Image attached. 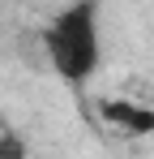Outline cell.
<instances>
[{
	"mask_svg": "<svg viewBox=\"0 0 154 159\" xmlns=\"http://www.w3.org/2000/svg\"><path fill=\"white\" fill-rule=\"evenodd\" d=\"M103 0H73L43 26V52L51 73L69 86H86L103 65Z\"/></svg>",
	"mask_w": 154,
	"mask_h": 159,
	"instance_id": "1",
	"label": "cell"
},
{
	"mask_svg": "<svg viewBox=\"0 0 154 159\" xmlns=\"http://www.w3.org/2000/svg\"><path fill=\"white\" fill-rule=\"evenodd\" d=\"M99 116L120 133H133V138H146L154 133V112L146 103H133V99H103L99 103Z\"/></svg>",
	"mask_w": 154,
	"mask_h": 159,
	"instance_id": "2",
	"label": "cell"
},
{
	"mask_svg": "<svg viewBox=\"0 0 154 159\" xmlns=\"http://www.w3.org/2000/svg\"><path fill=\"white\" fill-rule=\"evenodd\" d=\"M0 159H4V151H0Z\"/></svg>",
	"mask_w": 154,
	"mask_h": 159,
	"instance_id": "3",
	"label": "cell"
}]
</instances>
